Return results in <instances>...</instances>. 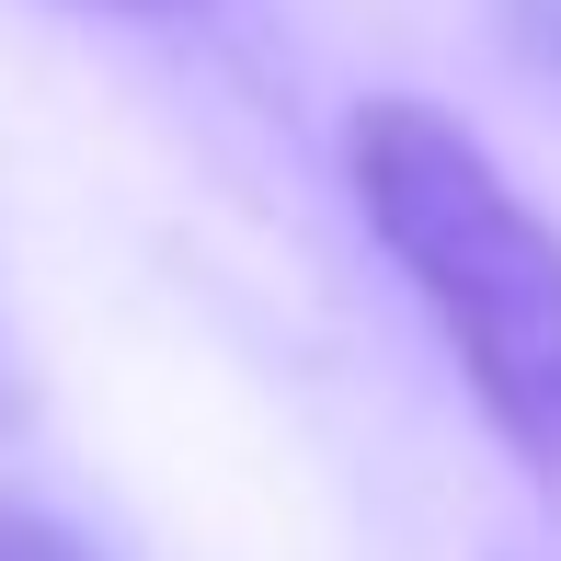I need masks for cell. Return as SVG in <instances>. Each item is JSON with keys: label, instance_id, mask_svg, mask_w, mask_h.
Here are the masks:
<instances>
[{"label": "cell", "instance_id": "6da1fadb", "mask_svg": "<svg viewBox=\"0 0 561 561\" xmlns=\"http://www.w3.org/2000/svg\"><path fill=\"white\" fill-rule=\"evenodd\" d=\"M344 184L413 310L458 355L481 424L561 481V229L516 195V172L424 92H367L344 126Z\"/></svg>", "mask_w": 561, "mask_h": 561}, {"label": "cell", "instance_id": "7a4b0ae2", "mask_svg": "<svg viewBox=\"0 0 561 561\" xmlns=\"http://www.w3.org/2000/svg\"><path fill=\"white\" fill-rule=\"evenodd\" d=\"M0 561H104V550H92L81 527L35 516V504H0Z\"/></svg>", "mask_w": 561, "mask_h": 561}, {"label": "cell", "instance_id": "3957f363", "mask_svg": "<svg viewBox=\"0 0 561 561\" xmlns=\"http://www.w3.org/2000/svg\"><path fill=\"white\" fill-rule=\"evenodd\" d=\"M493 23H504V46H516L539 81H561V0H493Z\"/></svg>", "mask_w": 561, "mask_h": 561}, {"label": "cell", "instance_id": "277c9868", "mask_svg": "<svg viewBox=\"0 0 561 561\" xmlns=\"http://www.w3.org/2000/svg\"><path fill=\"white\" fill-rule=\"evenodd\" d=\"M92 12H195V0H92Z\"/></svg>", "mask_w": 561, "mask_h": 561}]
</instances>
